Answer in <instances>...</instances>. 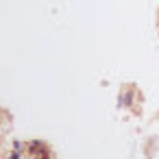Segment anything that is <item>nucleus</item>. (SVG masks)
<instances>
[]
</instances>
